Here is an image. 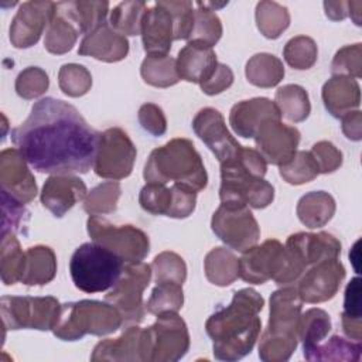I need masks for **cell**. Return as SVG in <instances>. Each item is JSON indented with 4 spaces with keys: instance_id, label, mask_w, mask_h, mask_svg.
<instances>
[{
    "instance_id": "cell-1",
    "label": "cell",
    "mask_w": 362,
    "mask_h": 362,
    "mask_svg": "<svg viewBox=\"0 0 362 362\" xmlns=\"http://www.w3.org/2000/svg\"><path fill=\"white\" fill-rule=\"evenodd\" d=\"M100 133L72 105L44 98L11 132V141L37 171L52 175L88 173L96 158Z\"/></svg>"
},
{
    "instance_id": "cell-2",
    "label": "cell",
    "mask_w": 362,
    "mask_h": 362,
    "mask_svg": "<svg viewBox=\"0 0 362 362\" xmlns=\"http://www.w3.org/2000/svg\"><path fill=\"white\" fill-rule=\"evenodd\" d=\"M263 297L242 288L233 294L232 303L214 313L205 322L206 334L214 341V355L221 361H238L247 355L262 328L257 317L263 308Z\"/></svg>"
},
{
    "instance_id": "cell-3",
    "label": "cell",
    "mask_w": 362,
    "mask_h": 362,
    "mask_svg": "<svg viewBox=\"0 0 362 362\" xmlns=\"http://www.w3.org/2000/svg\"><path fill=\"white\" fill-rule=\"evenodd\" d=\"M143 175L147 182L167 184L173 181L195 192L204 189L208 182L202 158L187 139H173L153 150Z\"/></svg>"
},
{
    "instance_id": "cell-4",
    "label": "cell",
    "mask_w": 362,
    "mask_h": 362,
    "mask_svg": "<svg viewBox=\"0 0 362 362\" xmlns=\"http://www.w3.org/2000/svg\"><path fill=\"white\" fill-rule=\"evenodd\" d=\"M122 324L123 318L115 305L107 301L82 300L61 305L59 318L52 331L59 339L76 341L86 334H110Z\"/></svg>"
},
{
    "instance_id": "cell-5",
    "label": "cell",
    "mask_w": 362,
    "mask_h": 362,
    "mask_svg": "<svg viewBox=\"0 0 362 362\" xmlns=\"http://www.w3.org/2000/svg\"><path fill=\"white\" fill-rule=\"evenodd\" d=\"M124 269V262L99 243H83L72 255L69 272L76 288L100 293L112 288Z\"/></svg>"
},
{
    "instance_id": "cell-6",
    "label": "cell",
    "mask_w": 362,
    "mask_h": 362,
    "mask_svg": "<svg viewBox=\"0 0 362 362\" xmlns=\"http://www.w3.org/2000/svg\"><path fill=\"white\" fill-rule=\"evenodd\" d=\"M55 297H17L3 296L0 300L1 320L6 329L31 328L40 331L54 329L61 313Z\"/></svg>"
},
{
    "instance_id": "cell-7",
    "label": "cell",
    "mask_w": 362,
    "mask_h": 362,
    "mask_svg": "<svg viewBox=\"0 0 362 362\" xmlns=\"http://www.w3.org/2000/svg\"><path fill=\"white\" fill-rule=\"evenodd\" d=\"M86 226L95 243L107 247L126 263L141 262L148 255V236L133 225H113L99 215H90Z\"/></svg>"
},
{
    "instance_id": "cell-8",
    "label": "cell",
    "mask_w": 362,
    "mask_h": 362,
    "mask_svg": "<svg viewBox=\"0 0 362 362\" xmlns=\"http://www.w3.org/2000/svg\"><path fill=\"white\" fill-rule=\"evenodd\" d=\"M150 277L151 266L143 262L127 263L116 284L105 296V300L117 308L123 322L139 324L143 320V291L148 286Z\"/></svg>"
},
{
    "instance_id": "cell-9",
    "label": "cell",
    "mask_w": 362,
    "mask_h": 362,
    "mask_svg": "<svg viewBox=\"0 0 362 362\" xmlns=\"http://www.w3.org/2000/svg\"><path fill=\"white\" fill-rule=\"evenodd\" d=\"M211 226L214 233L229 247L245 252L260 238V228L245 204H221L214 212Z\"/></svg>"
},
{
    "instance_id": "cell-10",
    "label": "cell",
    "mask_w": 362,
    "mask_h": 362,
    "mask_svg": "<svg viewBox=\"0 0 362 362\" xmlns=\"http://www.w3.org/2000/svg\"><path fill=\"white\" fill-rule=\"evenodd\" d=\"M136 154L133 141L122 129H107L100 133L93 170L102 178L122 180L130 175Z\"/></svg>"
},
{
    "instance_id": "cell-11",
    "label": "cell",
    "mask_w": 362,
    "mask_h": 362,
    "mask_svg": "<svg viewBox=\"0 0 362 362\" xmlns=\"http://www.w3.org/2000/svg\"><path fill=\"white\" fill-rule=\"evenodd\" d=\"M286 264L284 246L276 239H269L243 252L239 259V277L252 284H263L270 279L281 284Z\"/></svg>"
},
{
    "instance_id": "cell-12",
    "label": "cell",
    "mask_w": 362,
    "mask_h": 362,
    "mask_svg": "<svg viewBox=\"0 0 362 362\" xmlns=\"http://www.w3.org/2000/svg\"><path fill=\"white\" fill-rule=\"evenodd\" d=\"M150 361H178L189 348V335L184 320L177 313H163L147 328Z\"/></svg>"
},
{
    "instance_id": "cell-13",
    "label": "cell",
    "mask_w": 362,
    "mask_h": 362,
    "mask_svg": "<svg viewBox=\"0 0 362 362\" xmlns=\"http://www.w3.org/2000/svg\"><path fill=\"white\" fill-rule=\"evenodd\" d=\"M257 151L266 163L274 165L287 164L297 151L300 143V132L280 119L264 120L255 134Z\"/></svg>"
},
{
    "instance_id": "cell-14",
    "label": "cell",
    "mask_w": 362,
    "mask_h": 362,
    "mask_svg": "<svg viewBox=\"0 0 362 362\" xmlns=\"http://www.w3.org/2000/svg\"><path fill=\"white\" fill-rule=\"evenodd\" d=\"M344 277L345 269L338 257L325 259L305 270L296 288L303 301L322 303L337 294Z\"/></svg>"
},
{
    "instance_id": "cell-15",
    "label": "cell",
    "mask_w": 362,
    "mask_h": 362,
    "mask_svg": "<svg viewBox=\"0 0 362 362\" xmlns=\"http://www.w3.org/2000/svg\"><path fill=\"white\" fill-rule=\"evenodd\" d=\"M192 129L221 164L232 160L242 150V146L226 129L223 116L214 107L201 109L192 120Z\"/></svg>"
},
{
    "instance_id": "cell-16",
    "label": "cell",
    "mask_w": 362,
    "mask_h": 362,
    "mask_svg": "<svg viewBox=\"0 0 362 362\" xmlns=\"http://www.w3.org/2000/svg\"><path fill=\"white\" fill-rule=\"evenodd\" d=\"M55 14L52 1H25L20 6L10 25V41L16 48L34 45Z\"/></svg>"
},
{
    "instance_id": "cell-17",
    "label": "cell",
    "mask_w": 362,
    "mask_h": 362,
    "mask_svg": "<svg viewBox=\"0 0 362 362\" xmlns=\"http://www.w3.org/2000/svg\"><path fill=\"white\" fill-rule=\"evenodd\" d=\"M303 300L296 287H284L270 296V318L264 337L298 339L297 329Z\"/></svg>"
},
{
    "instance_id": "cell-18",
    "label": "cell",
    "mask_w": 362,
    "mask_h": 362,
    "mask_svg": "<svg viewBox=\"0 0 362 362\" xmlns=\"http://www.w3.org/2000/svg\"><path fill=\"white\" fill-rule=\"evenodd\" d=\"M27 164L18 148H6L0 154L1 191H6L23 204L33 201L37 195L35 178Z\"/></svg>"
},
{
    "instance_id": "cell-19",
    "label": "cell",
    "mask_w": 362,
    "mask_h": 362,
    "mask_svg": "<svg viewBox=\"0 0 362 362\" xmlns=\"http://www.w3.org/2000/svg\"><path fill=\"white\" fill-rule=\"evenodd\" d=\"M92 361H150V338L147 329L129 327L119 338L100 341L90 356Z\"/></svg>"
},
{
    "instance_id": "cell-20",
    "label": "cell",
    "mask_w": 362,
    "mask_h": 362,
    "mask_svg": "<svg viewBox=\"0 0 362 362\" xmlns=\"http://www.w3.org/2000/svg\"><path fill=\"white\" fill-rule=\"evenodd\" d=\"M284 247L305 270L321 260L335 259L341 253L339 240L327 232L294 233L288 236Z\"/></svg>"
},
{
    "instance_id": "cell-21",
    "label": "cell",
    "mask_w": 362,
    "mask_h": 362,
    "mask_svg": "<svg viewBox=\"0 0 362 362\" xmlns=\"http://www.w3.org/2000/svg\"><path fill=\"white\" fill-rule=\"evenodd\" d=\"M140 34L147 55H167L174 40V24L170 11L161 1L146 10Z\"/></svg>"
},
{
    "instance_id": "cell-22",
    "label": "cell",
    "mask_w": 362,
    "mask_h": 362,
    "mask_svg": "<svg viewBox=\"0 0 362 362\" xmlns=\"http://www.w3.org/2000/svg\"><path fill=\"white\" fill-rule=\"evenodd\" d=\"M88 195L86 185L75 175H51L41 191V204L61 218Z\"/></svg>"
},
{
    "instance_id": "cell-23",
    "label": "cell",
    "mask_w": 362,
    "mask_h": 362,
    "mask_svg": "<svg viewBox=\"0 0 362 362\" xmlns=\"http://www.w3.org/2000/svg\"><path fill=\"white\" fill-rule=\"evenodd\" d=\"M267 119H281L274 102L267 98H253L242 100L230 109L229 123L240 137H255L259 126Z\"/></svg>"
},
{
    "instance_id": "cell-24",
    "label": "cell",
    "mask_w": 362,
    "mask_h": 362,
    "mask_svg": "<svg viewBox=\"0 0 362 362\" xmlns=\"http://www.w3.org/2000/svg\"><path fill=\"white\" fill-rule=\"evenodd\" d=\"M175 62L180 79L199 85L211 78L218 65L215 51L202 41H188Z\"/></svg>"
},
{
    "instance_id": "cell-25",
    "label": "cell",
    "mask_w": 362,
    "mask_h": 362,
    "mask_svg": "<svg viewBox=\"0 0 362 362\" xmlns=\"http://www.w3.org/2000/svg\"><path fill=\"white\" fill-rule=\"evenodd\" d=\"M129 42L124 35L115 31L109 23H103L88 33L78 49L81 55H90L106 62H116L126 58Z\"/></svg>"
},
{
    "instance_id": "cell-26",
    "label": "cell",
    "mask_w": 362,
    "mask_h": 362,
    "mask_svg": "<svg viewBox=\"0 0 362 362\" xmlns=\"http://www.w3.org/2000/svg\"><path fill=\"white\" fill-rule=\"evenodd\" d=\"M322 100L332 116L342 117L359 106V85L351 76L335 75L324 85Z\"/></svg>"
},
{
    "instance_id": "cell-27",
    "label": "cell",
    "mask_w": 362,
    "mask_h": 362,
    "mask_svg": "<svg viewBox=\"0 0 362 362\" xmlns=\"http://www.w3.org/2000/svg\"><path fill=\"white\" fill-rule=\"evenodd\" d=\"M107 1H61L55 3V10L69 18L81 34H88L105 23L107 16Z\"/></svg>"
},
{
    "instance_id": "cell-28",
    "label": "cell",
    "mask_w": 362,
    "mask_h": 362,
    "mask_svg": "<svg viewBox=\"0 0 362 362\" xmlns=\"http://www.w3.org/2000/svg\"><path fill=\"white\" fill-rule=\"evenodd\" d=\"M57 273V257L48 246H33L25 252V264L21 283L27 286H42L49 283Z\"/></svg>"
},
{
    "instance_id": "cell-29",
    "label": "cell",
    "mask_w": 362,
    "mask_h": 362,
    "mask_svg": "<svg viewBox=\"0 0 362 362\" xmlns=\"http://www.w3.org/2000/svg\"><path fill=\"white\" fill-rule=\"evenodd\" d=\"M335 202L325 191L308 192L297 204V216L308 228L324 226L334 215Z\"/></svg>"
},
{
    "instance_id": "cell-30",
    "label": "cell",
    "mask_w": 362,
    "mask_h": 362,
    "mask_svg": "<svg viewBox=\"0 0 362 362\" xmlns=\"http://www.w3.org/2000/svg\"><path fill=\"white\" fill-rule=\"evenodd\" d=\"M206 279L216 286H228L239 277V259L225 247L212 249L204 262Z\"/></svg>"
},
{
    "instance_id": "cell-31",
    "label": "cell",
    "mask_w": 362,
    "mask_h": 362,
    "mask_svg": "<svg viewBox=\"0 0 362 362\" xmlns=\"http://www.w3.org/2000/svg\"><path fill=\"white\" fill-rule=\"evenodd\" d=\"M25 264V252H23L16 233H1L0 246V272L4 284L10 286L21 281Z\"/></svg>"
},
{
    "instance_id": "cell-32",
    "label": "cell",
    "mask_w": 362,
    "mask_h": 362,
    "mask_svg": "<svg viewBox=\"0 0 362 362\" xmlns=\"http://www.w3.org/2000/svg\"><path fill=\"white\" fill-rule=\"evenodd\" d=\"M284 76L281 61L272 54H256L246 64V78L260 88L276 86Z\"/></svg>"
},
{
    "instance_id": "cell-33",
    "label": "cell",
    "mask_w": 362,
    "mask_h": 362,
    "mask_svg": "<svg viewBox=\"0 0 362 362\" xmlns=\"http://www.w3.org/2000/svg\"><path fill=\"white\" fill-rule=\"evenodd\" d=\"M331 329L329 315L321 308H310L300 315L297 335L303 341L304 355L321 344Z\"/></svg>"
},
{
    "instance_id": "cell-34",
    "label": "cell",
    "mask_w": 362,
    "mask_h": 362,
    "mask_svg": "<svg viewBox=\"0 0 362 362\" xmlns=\"http://www.w3.org/2000/svg\"><path fill=\"white\" fill-rule=\"evenodd\" d=\"M274 103L280 115L290 122H303L308 117L311 106L304 88L298 85H284L277 89Z\"/></svg>"
},
{
    "instance_id": "cell-35",
    "label": "cell",
    "mask_w": 362,
    "mask_h": 362,
    "mask_svg": "<svg viewBox=\"0 0 362 362\" xmlns=\"http://www.w3.org/2000/svg\"><path fill=\"white\" fill-rule=\"evenodd\" d=\"M361 341L345 339L339 335L331 337L325 344H318L304 355L307 361H358L361 356Z\"/></svg>"
},
{
    "instance_id": "cell-36",
    "label": "cell",
    "mask_w": 362,
    "mask_h": 362,
    "mask_svg": "<svg viewBox=\"0 0 362 362\" xmlns=\"http://www.w3.org/2000/svg\"><path fill=\"white\" fill-rule=\"evenodd\" d=\"M79 34L81 33L76 25L64 14L55 10V14L49 21L45 33L44 45L51 54H64L72 49Z\"/></svg>"
},
{
    "instance_id": "cell-37",
    "label": "cell",
    "mask_w": 362,
    "mask_h": 362,
    "mask_svg": "<svg viewBox=\"0 0 362 362\" xmlns=\"http://www.w3.org/2000/svg\"><path fill=\"white\" fill-rule=\"evenodd\" d=\"M140 72L147 83L157 88H167L180 81L177 62L168 55H147Z\"/></svg>"
},
{
    "instance_id": "cell-38",
    "label": "cell",
    "mask_w": 362,
    "mask_h": 362,
    "mask_svg": "<svg viewBox=\"0 0 362 362\" xmlns=\"http://www.w3.org/2000/svg\"><path fill=\"white\" fill-rule=\"evenodd\" d=\"M139 202L141 208L153 215H165L173 218L175 189L173 187H165V184L147 182L139 195Z\"/></svg>"
},
{
    "instance_id": "cell-39",
    "label": "cell",
    "mask_w": 362,
    "mask_h": 362,
    "mask_svg": "<svg viewBox=\"0 0 362 362\" xmlns=\"http://www.w3.org/2000/svg\"><path fill=\"white\" fill-rule=\"evenodd\" d=\"M147 6L144 1H123L110 11L109 24L122 35L140 34Z\"/></svg>"
},
{
    "instance_id": "cell-40",
    "label": "cell",
    "mask_w": 362,
    "mask_h": 362,
    "mask_svg": "<svg viewBox=\"0 0 362 362\" xmlns=\"http://www.w3.org/2000/svg\"><path fill=\"white\" fill-rule=\"evenodd\" d=\"M257 28L266 38H277L290 24V16L284 6L274 1H260L256 6Z\"/></svg>"
},
{
    "instance_id": "cell-41",
    "label": "cell",
    "mask_w": 362,
    "mask_h": 362,
    "mask_svg": "<svg viewBox=\"0 0 362 362\" xmlns=\"http://www.w3.org/2000/svg\"><path fill=\"white\" fill-rule=\"evenodd\" d=\"M344 332L349 339H361V279L354 277L345 290L344 313L341 315Z\"/></svg>"
},
{
    "instance_id": "cell-42",
    "label": "cell",
    "mask_w": 362,
    "mask_h": 362,
    "mask_svg": "<svg viewBox=\"0 0 362 362\" xmlns=\"http://www.w3.org/2000/svg\"><path fill=\"white\" fill-rule=\"evenodd\" d=\"M181 286L182 284L170 281L157 283L146 304L147 311L156 315L163 313H177L184 303Z\"/></svg>"
},
{
    "instance_id": "cell-43",
    "label": "cell",
    "mask_w": 362,
    "mask_h": 362,
    "mask_svg": "<svg viewBox=\"0 0 362 362\" xmlns=\"http://www.w3.org/2000/svg\"><path fill=\"white\" fill-rule=\"evenodd\" d=\"M199 7L194 11V27L189 35V41H202L214 47L222 35V24L219 17L214 10L204 6V3H197Z\"/></svg>"
},
{
    "instance_id": "cell-44",
    "label": "cell",
    "mask_w": 362,
    "mask_h": 362,
    "mask_svg": "<svg viewBox=\"0 0 362 362\" xmlns=\"http://www.w3.org/2000/svg\"><path fill=\"white\" fill-rule=\"evenodd\" d=\"M120 184L116 181L102 182L85 197L83 209L89 215H102L116 211L117 199L120 197Z\"/></svg>"
},
{
    "instance_id": "cell-45",
    "label": "cell",
    "mask_w": 362,
    "mask_h": 362,
    "mask_svg": "<svg viewBox=\"0 0 362 362\" xmlns=\"http://www.w3.org/2000/svg\"><path fill=\"white\" fill-rule=\"evenodd\" d=\"M283 55L290 66L296 69H308L317 61V45L313 38L298 35L286 44Z\"/></svg>"
},
{
    "instance_id": "cell-46",
    "label": "cell",
    "mask_w": 362,
    "mask_h": 362,
    "mask_svg": "<svg viewBox=\"0 0 362 362\" xmlns=\"http://www.w3.org/2000/svg\"><path fill=\"white\" fill-rule=\"evenodd\" d=\"M317 164L310 151H296L293 158L280 167V175L288 184H304L318 175Z\"/></svg>"
},
{
    "instance_id": "cell-47",
    "label": "cell",
    "mask_w": 362,
    "mask_h": 362,
    "mask_svg": "<svg viewBox=\"0 0 362 362\" xmlns=\"http://www.w3.org/2000/svg\"><path fill=\"white\" fill-rule=\"evenodd\" d=\"M58 83L64 93L76 98L85 95L89 90L92 85V76L83 65L65 64L59 69Z\"/></svg>"
},
{
    "instance_id": "cell-48",
    "label": "cell",
    "mask_w": 362,
    "mask_h": 362,
    "mask_svg": "<svg viewBox=\"0 0 362 362\" xmlns=\"http://www.w3.org/2000/svg\"><path fill=\"white\" fill-rule=\"evenodd\" d=\"M154 274H156V283L170 281V283H178L182 284L187 277V267L177 253L174 252H163L158 256H156L153 264H151Z\"/></svg>"
},
{
    "instance_id": "cell-49",
    "label": "cell",
    "mask_w": 362,
    "mask_h": 362,
    "mask_svg": "<svg viewBox=\"0 0 362 362\" xmlns=\"http://www.w3.org/2000/svg\"><path fill=\"white\" fill-rule=\"evenodd\" d=\"M48 75L38 66H28L16 79V92L23 99H34L48 89Z\"/></svg>"
},
{
    "instance_id": "cell-50",
    "label": "cell",
    "mask_w": 362,
    "mask_h": 362,
    "mask_svg": "<svg viewBox=\"0 0 362 362\" xmlns=\"http://www.w3.org/2000/svg\"><path fill=\"white\" fill-rule=\"evenodd\" d=\"M30 212L24 204L13 198L6 191H1V233L18 232L25 225Z\"/></svg>"
},
{
    "instance_id": "cell-51",
    "label": "cell",
    "mask_w": 362,
    "mask_h": 362,
    "mask_svg": "<svg viewBox=\"0 0 362 362\" xmlns=\"http://www.w3.org/2000/svg\"><path fill=\"white\" fill-rule=\"evenodd\" d=\"M170 11L174 24V40H189L194 27V8L191 1H161Z\"/></svg>"
},
{
    "instance_id": "cell-52",
    "label": "cell",
    "mask_w": 362,
    "mask_h": 362,
    "mask_svg": "<svg viewBox=\"0 0 362 362\" xmlns=\"http://www.w3.org/2000/svg\"><path fill=\"white\" fill-rule=\"evenodd\" d=\"M332 74L334 75H346V76H361V44L348 45L341 48L332 61Z\"/></svg>"
},
{
    "instance_id": "cell-53",
    "label": "cell",
    "mask_w": 362,
    "mask_h": 362,
    "mask_svg": "<svg viewBox=\"0 0 362 362\" xmlns=\"http://www.w3.org/2000/svg\"><path fill=\"white\" fill-rule=\"evenodd\" d=\"M311 156L317 164L318 173H332L342 163L341 151L329 141H318L311 148Z\"/></svg>"
},
{
    "instance_id": "cell-54",
    "label": "cell",
    "mask_w": 362,
    "mask_h": 362,
    "mask_svg": "<svg viewBox=\"0 0 362 362\" xmlns=\"http://www.w3.org/2000/svg\"><path fill=\"white\" fill-rule=\"evenodd\" d=\"M139 122L141 127L153 136H161L167 130V120L161 110L154 103H144L139 110Z\"/></svg>"
},
{
    "instance_id": "cell-55",
    "label": "cell",
    "mask_w": 362,
    "mask_h": 362,
    "mask_svg": "<svg viewBox=\"0 0 362 362\" xmlns=\"http://www.w3.org/2000/svg\"><path fill=\"white\" fill-rule=\"evenodd\" d=\"M232 82H233L232 69L228 65L218 62L211 78L208 81H205L204 83H201L199 86L204 90V93L216 95V93H221L222 90L228 89L232 85Z\"/></svg>"
},
{
    "instance_id": "cell-56",
    "label": "cell",
    "mask_w": 362,
    "mask_h": 362,
    "mask_svg": "<svg viewBox=\"0 0 362 362\" xmlns=\"http://www.w3.org/2000/svg\"><path fill=\"white\" fill-rule=\"evenodd\" d=\"M348 3L344 1H325V13L331 20H342L346 17V11L344 7H346Z\"/></svg>"
}]
</instances>
